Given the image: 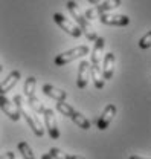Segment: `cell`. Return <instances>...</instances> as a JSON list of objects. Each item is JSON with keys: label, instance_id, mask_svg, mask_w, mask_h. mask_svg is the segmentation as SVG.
<instances>
[{"label": "cell", "instance_id": "cell-8", "mask_svg": "<svg viewBox=\"0 0 151 159\" xmlns=\"http://www.w3.org/2000/svg\"><path fill=\"white\" fill-rule=\"evenodd\" d=\"M0 109L6 113L8 118L12 119V121H19V119L21 118V115H20L17 106H16L11 99L6 98L5 95H0Z\"/></svg>", "mask_w": 151, "mask_h": 159}, {"label": "cell", "instance_id": "cell-14", "mask_svg": "<svg viewBox=\"0 0 151 159\" xmlns=\"http://www.w3.org/2000/svg\"><path fill=\"white\" fill-rule=\"evenodd\" d=\"M43 92H44V95H47L49 98L55 99V101H64L67 98V92L58 89V87L52 86V84H44L43 86Z\"/></svg>", "mask_w": 151, "mask_h": 159}, {"label": "cell", "instance_id": "cell-20", "mask_svg": "<svg viewBox=\"0 0 151 159\" xmlns=\"http://www.w3.org/2000/svg\"><path fill=\"white\" fill-rule=\"evenodd\" d=\"M49 155L54 159H69V155H67V153H64L63 150L55 148V147H52V148L49 150Z\"/></svg>", "mask_w": 151, "mask_h": 159}, {"label": "cell", "instance_id": "cell-17", "mask_svg": "<svg viewBox=\"0 0 151 159\" xmlns=\"http://www.w3.org/2000/svg\"><path fill=\"white\" fill-rule=\"evenodd\" d=\"M35 86H37V80H35V77H28V78H26V81H24V87H23V92H24V95H26L28 98L34 95V92H35Z\"/></svg>", "mask_w": 151, "mask_h": 159}, {"label": "cell", "instance_id": "cell-3", "mask_svg": "<svg viewBox=\"0 0 151 159\" xmlns=\"http://www.w3.org/2000/svg\"><path fill=\"white\" fill-rule=\"evenodd\" d=\"M57 110L61 113V115H64V116H67V118L72 119L79 129H82V130H89V129H90V121L86 118L82 113L76 112L70 104H67V102H64V101H58Z\"/></svg>", "mask_w": 151, "mask_h": 159}, {"label": "cell", "instance_id": "cell-21", "mask_svg": "<svg viewBox=\"0 0 151 159\" xmlns=\"http://www.w3.org/2000/svg\"><path fill=\"white\" fill-rule=\"evenodd\" d=\"M139 48L140 49H148V48H151V31H148L142 39L139 40Z\"/></svg>", "mask_w": 151, "mask_h": 159}, {"label": "cell", "instance_id": "cell-25", "mask_svg": "<svg viewBox=\"0 0 151 159\" xmlns=\"http://www.w3.org/2000/svg\"><path fill=\"white\" fill-rule=\"evenodd\" d=\"M41 159H54V158H52L49 153H46V155H43V156H41Z\"/></svg>", "mask_w": 151, "mask_h": 159}, {"label": "cell", "instance_id": "cell-11", "mask_svg": "<svg viewBox=\"0 0 151 159\" xmlns=\"http://www.w3.org/2000/svg\"><path fill=\"white\" fill-rule=\"evenodd\" d=\"M90 78V63L82 60L79 63V67H78V77H76V86L79 89H86L87 83Z\"/></svg>", "mask_w": 151, "mask_h": 159}, {"label": "cell", "instance_id": "cell-13", "mask_svg": "<svg viewBox=\"0 0 151 159\" xmlns=\"http://www.w3.org/2000/svg\"><path fill=\"white\" fill-rule=\"evenodd\" d=\"M114 54L113 52H109L105 54V57L102 60V75H104V80H112L113 77V72H114Z\"/></svg>", "mask_w": 151, "mask_h": 159}, {"label": "cell", "instance_id": "cell-15", "mask_svg": "<svg viewBox=\"0 0 151 159\" xmlns=\"http://www.w3.org/2000/svg\"><path fill=\"white\" fill-rule=\"evenodd\" d=\"M104 48H105V40L102 39V37H98V39L95 40V46H93V51H92V57H90L92 64H99L101 63Z\"/></svg>", "mask_w": 151, "mask_h": 159}, {"label": "cell", "instance_id": "cell-2", "mask_svg": "<svg viewBox=\"0 0 151 159\" xmlns=\"http://www.w3.org/2000/svg\"><path fill=\"white\" fill-rule=\"evenodd\" d=\"M14 104L17 106L20 115L26 119V122H28V124H29V127L32 129L34 135L38 136V138H41V136L44 135V127H43L41 121H40L37 116H34V115L26 109V102L23 101V97H21V95H16V97H14Z\"/></svg>", "mask_w": 151, "mask_h": 159}, {"label": "cell", "instance_id": "cell-16", "mask_svg": "<svg viewBox=\"0 0 151 159\" xmlns=\"http://www.w3.org/2000/svg\"><path fill=\"white\" fill-rule=\"evenodd\" d=\"M90 77L93 80L95 87L96 89H104V75H102V69L99 67V64H92L90 66Z\"/></svg>", "mask_w": 151, "mask_h": 159}, {"label": "cell", "instance_id": "cell-26", "mask_svg": "<svg viewBox=\"0 0 151 159\" xmlns=\"http://www.w3.org/2000/svg\"><path fill=\"white\" fill-rule=\"evenodd\" d=\"M130 159H145V158H142V156H131Z\"/></svg>", "mask_w": 151, "mask_h": 159}, {"label": "cell", "instance_id": "cell-7", "mask_svg": "<svg viewBox=\"0 0 151 159\" xmlns=\"http://www.w3.org/2000/svg\"><path fill=\"white\" fill-rule=\"evenodd\" d=\"M43 116H44V125L47 129L49 136L52 139H58L60 138V130H58V124H57V119H55L54 110L52 109H44Z\"/></svg>", "mask_w": 151, "mask_h": 159}, {"label": "cell", "instance_id": "cell-9", "mask_svg": "<svg viewBox=\"0 0 151 159\" xmlns=\"http://www.w3.org/2000/svg\"><path fill=\"white\" fill-rule=\"evenodd\" d=\"M99 21L104 23V25H110V26H127L130 23V19L127 16H122V14H101L99 17Z\"/></svg>", "mask_w": 151, "mask_h": 159}, {"label": "cell", "instance_id": "cell-24", "mask_svg": "<svg viewBox=\"0 0 151 159\" xmlns=\"http://www.w3.org/2000/svg\"><path fill=\"white\" fill-rule=\"evenodd\" d=\"M102 0H89V3H92V5H98V3H101Z\"/></svg>", "mask_w": 151, "mask_h": 159}, {"label": "cell", "instance_id": "cell-18", "mask_svg": "<svg viewBox=\"0 0 151 159\" xmlns=\"http://www.w3.org/2000/svg\"><path fill=\"white\" fill-rule=\"evenodd\" d=\"M28 104H29V107L34 110V112H37V113H41L43 115V112H44V106L41 104V101L35 97V95H32V97H29L28 98Z\"/></svg>", "mask_w": 151, "mask_h": 159}, {"label": "cell", "instance_id": "cell-5", "mask_svg": "<svg viewBox=\"0 0 151 159\" xmlns=\"http://www.w3.org/2000/svg\"><path fill=\"white\" fill-rule=\"evenodd\" d=\"M121 2H122V0H105V2H102V3H98V6L90 8V9L86 11L84 17L87 20L98 19L101 14H105V12H109V11H113L116 8H119V6H121Z\"/></svg>", "mask_w": 151, "mask_h": 159}, {"label": "cell", "instance_id": "cell-1", "mask_svg": "<svg viewBox=\"0 0 151 159\" xmlns=\"http://www.w3.org/2000/svg\"><path fill=\"white\" fill-rule=\"evenodd\" d=\"M66 6H67V9H69L70 16L75 19L76 25L79 26V29L82 31V34H86L87 40H89V41H95V40L98 39L96 31H95L93 28H92V25H90V20H87L86 17H84V14H81L78 3H75L73 0H69Z\"/></svg>", "mask_w": 151, "mask_h": 159}, {"label": "cell", "instance_id": "cell-10", "mask_svg": "<svg viewBox=\"0 0 151 159\" xmlns=\"http://www.w3.org/2000/svg\"><path fill=\"white\" fill-rule=\"evenodd\" d=\"M116 106L114 104H107L105 106V109L102 110V115L99 116V119H98V129L99 130H105L109 125H110V122L113 121V118L116 116Z\"/></svg>", "mask_w": 151, "mask_h": 159}, {"label": "cell", "instance_id": "cell-12", "mask_svg": "<svg viewBox=\"0 0 151 159\" xmlns=\"http://www.w3.org/2000/svg\"><path fill=\"white\" fill-rule=\"evenodd\" d=\"M20 77H21V75H20L19 70L9 72V75L0 83V95H5V93H8L9 90H12V89L16 87V84L19 83Z\"/></svg>", "mask_w": 151, "mask_h": 159}, {"label": "cell", "instance_id": "cell-22", "mask_svg": "<svg viewBox=\"0 0 151 159\" xmlns=\"http://www.w3.org/2000/svg\"><path fill=\"white\" fill-rule=\"evenodd\" d=\"M0 159H16V155L12 152H6V153L0 155Z\"/></svg>", "mask_w": 151, "mask_h": 159}, {"label": "cell", "instance_id": "cell-19", "mask_svg": "<svg viewBox=\"0 0 151 159\" xmlns=\"http://www.w3.org/2000/svg\"><path fill=\"white\" fill-rule=\"evenodd\" d=\"M19 152L21 153V158L23 159H35L32 150H31V147H29V144L24 142V141L19 142Z\"/></svg>", "mask_w": 151, "mask_h": 159}, {"label": "cell", "instance_id": "cell-6", "mask_svg": "<svg viewBox=\"0 0 151 159\" xmlns=\"http://www.w3.org/2000/svg\"><path fill=\"white\" fill-rule=\"evenodd\" d=\"M54 21L57 23L58 26L63 29V31H66L69 35H72V37H75V39H79L81 35H82V31L79 29V26L75 25V23H72L69 19H66L63 14H60V12H55L54 14Z\"/></svg>", "mask_w": 151, "mask_h": 159}, {"label": "cell", "instance_id": "cell-4", "mask_svg": "<svg viewBox=\"0 0 151 159\" xmlns=\"http://www.w3.org/2000/svg\"><path fill=\"white\" fill-rule=\"evenodd\" d=\"M87 54H89V48L82 44V46H78V48H73V49H69L66 52H61L60 55L55 57L54 63H55V66H64V64H67V63H70L73 60L81 58V57H84Z\"/></svg>", "mask_w": 151, "mask_h": 159}, {"label": "cell", "instance_id": "cell-23", "mask_svg": "<svg viewBox=\"0 0 151 159\" xmlns=\"http://www.w3.org/2000/svg\"><path fill=\"white\" fill-rule=\"evenodd\" d=\"M69 159H86V158L79 156V155H69Z\"/></svg>", "mask_w": 151, "mask_h": 159}, {"label": "cell", "instance_id": "cell-27", "mask_svg": "<svg viewBox=\"0 0 151 159\" xmlns=\"http://www.w3.org/2000/svg\"><path fill=\"white\" fill-rule=\"evenodd\" d=\"M2 70H3V67H2V64H0V72H2Z\"/></svg>", "mask_w": 151, "mask_h": 159}]
</instances>
